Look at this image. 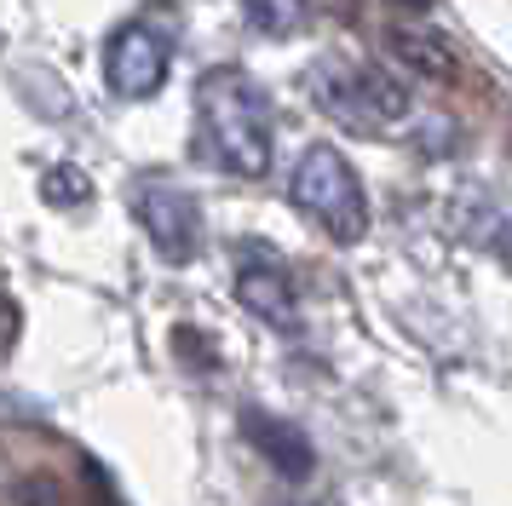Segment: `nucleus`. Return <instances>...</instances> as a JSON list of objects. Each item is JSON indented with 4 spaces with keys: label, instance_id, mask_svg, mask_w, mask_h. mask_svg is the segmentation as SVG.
<instances>
[{
    "label": "nucleus",
    "instance_id": "f257e3e1",
    "mask_svg": "<svg viewBox=\"0 0 512 506\" xmlns=\"http://www.w3.org/2000/svg\"><path fill=\"white\" fill-rule=\"evenodd\" d=\"M271 144L277 121L265 92L242 69H208L196 87V150L236 179H259L271 173Z\"/></svg>",
    "mask_w": 512,
    "mask_h": 506
},
{
    "label": "nucleus",
    "instance_id": "f03ea898",
    "mask_svg": "<svg viewBox=\"0 0 512 506\" xmlns=\"http://www.w3.org/2000/svg\"><path fill=\"white\" fill-rule=\"evenodd\" d=\"M288 202L340 248H357L369 236V190L334 144H305L300 150L294 173H288Z\"/></svg>",
    "mask_w": 512,
    "mask_h": 506
},
{
    "label": "nucleus",
    "instance_id": "7ed1b4c3",
    "mask_svg": "<svg viewBox=\"0 0 512 506\" xmlns=\"http://www.w3.org/2000/svg\"><path fill=\"white\" fill-rule=\"evenodd\" d=\"M311 92L340 127L351 133H392L397 121H409V92L397 87L386 69L363 64V58H346V52H328L311 64Z\"/></svg>",
    "mask_w": 512,
    "mask_h": 506
},
{
    "label": "nucleus",
    "instance_id": "20e7f679",
    "mask_svg": "<svg viewBox=\"0 0 512 506\" xmlns=\"http://www.w3.org/2000/svg\"><path fill=\"white\" fill-rule=\"evenodd\" d=\"M133 213H139L144 236L156 242L167 265H190L202 253V202L190 196L185 184L173 179H139L133 184Z\"/></svg>",
    "mask_w": 512,
    "mask_h": 506
},
{
    "label": "nucleus",
    "instance_id": "39448f33",
    "mask_svg": "<svg viewBox=\"0 0 512 506\" xmlns=\"http://www.w3.org/2000/svg\"><path fill=\"white\" fill-rule=\"evenodd\" d=\"M167 35L156 29V23H121L116 35H110V46H104V81H110V92L116 98H156V92L167 87Z\"/></svg>",
    "mask_w": 512,
    "mask_h": 506
},
{
    "label": "nucleus",
    "instance_id": "423d86ee",
    "mask_svg": "<svg viewBox=\"0 0 512 506\" xmlns=\"http://www.w3.org/2000/svg\"><path fill=\"white\" fill-rule=\"evenodd\" d=\"M242 432H248V443H254L259 455L271 460V472H282L288 483H300L317 472V449H311V437L294 420L265 414V409H242Z\"/></svg>",
    "mask_w": 512,
    "mask_h": 506
},
{
    "label": "nucleus",
    "instance_id": "0eeeda50",
    "mask_svg": "<svg viewBox=\"0 0 512 506\" xmlns=\"http://www.w3.org/2000/svg\"><path fill=\"white\" fill-rule=\"evenodd\" d=\"M236 299H242L259 322H271V328H300V294H294L288 271L271 265V259H242V271H236Z\"/></svg>",
    "mask_w": 512,
    "mask_h": 506
},
{
    "label": "nucleus",
    "instance_id": "6e6552de",
    "mask_svg": "<svg viewBox=\"0 0 512 506\" xmlns=\"http://www.w3.org/2000/svg\"><path fill=\"white\" fill-rule=\"evenodd\" d=\"M386 46H392L415 75H426V81H455V75H461V52L443 41V35L420 29V23H397L392 35H386Z\"/></svg>",
    "mask_w": 512,
    "mask_h": 506
},
{
    "label": "nucleus",
    "instance_id": "1a4fd4ad",
    "mask_svg": "<svg viewBox=\"0 0 512 506\" xmlns=\"http://www.w3.org/2000/svg\"><path fill=\"white\" fill-rule=\"evenodd\" d=\"M242 12L271 41H288V35H305L311 29V0H242Z\"/></svg>",
    "mask_w": 512,
    "mask_h": 506
},
{
    "label": "nucleus",
    "instance_id": "9d476101",
    "mask_svg": "<svg viewBox=\"0 0 512 506\" xmlns=\"http://www.w3.org/2000/svg\"><path fill=\"white\" fill-rule=\"evenodd\" d=\"M18 334H24V311H18V299L6 294V282H0V363L18 351Z\"/></svg>",
    "mask_w": 512,
    "mask_h": 506
},
{
    "label": "nucleus",
    "instance_id": "9b49d317",
    "mask_svg": "<svg viewBox=\"0 0 512 506\" xmlns=\"http://www.w3.org/2000/svg\"><path fill=\"white\" fill-rule=\"evenodd\" d=\"M87 196V179H75V173H47V202H58V207H70V202H81Z\"/></svg>",
    "mask_w": 512,
    "mask_h": 506
},
{
    "label": "nucleus",
    "instance_id": "f8f14e48",
    "mask_svg": "<svg viewBox=\"0 0 512 506\" xmlns=\"http://www.w3.org/2000/svg\"><path fill=\"white\" fill-rule=\"evenodd\" d=\"M397 12H426V6H432V0H392Z\"/></svg>",
    "mask_w": 512,
    "mask_h": 506
}]
</instances>
